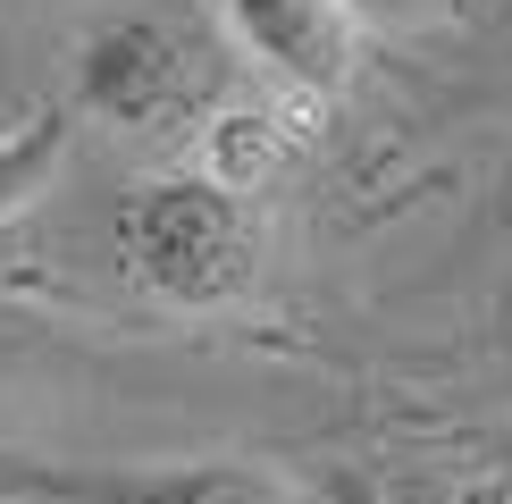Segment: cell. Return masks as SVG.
<instances>
[{
    "label": "cell",
    "instance_id": "1",
    "mask_svg": "<svg viewBox=\"0 0 512 504\" xmlns=\"http://www.w3.org/2000/svg\"><path fill=\"white\" fill-rule=\"evenodd\" d=\"M110 252L126 286H143L160 311H236L252 303L269 269V219L261 194L210 177V168H160V177L126 185L110 210Z\"/></svg>",
    "mask_w": 512,
    "mask_h": 504
},
{
    "label": "cell",
    "instance_id": "2",
    "mask_svg": "<svg viewBox=\"0 0 512 504\" xmlns=\"http://www.w3.org/2000/svg\"><path fill=\"white\" fill-rule=\"evenodd\" d=\"M236 93V51L185 9H110L68 59V110L135 143H185Z\"/></svg>",
    "mask_w": 512,
    "mask_h": 504
},
{
    "label": "cell",
    "instance_id": "3",
    "mask_svg": "<svg viewBox=\"0 0 512 504\" xmlns=\"http://www.w3.org/2000/svg\"><path fill=\"white\" fill-rule=\"evenodd\" d=\"M0 488L34 504H303L277 471L244 454H185V462H42L0 454Z\"/></svg>",
    "mask_w": 512,
    "mask_h": 504
},
{
    "label": "cell",
    "instance_id": "4",
    "mask_svg": "<svg viewBox=\"0 0 512 504\" xmlns=\"http://www.w3.org/2000/svg\"><path fill=\"white\" fill-rule=\"evenodd\" d=\"M219 42L294 101H336L361 68V26L345 0H210Z\"/></svg>",
    "mask_w": 512,
    "mask_h": 504
},
{
    "label": "cell",
    "instance_id": "5",
    "mask_svg": "<svg viewBox=\"0 0 512 504\" xmlns=\"http://www.w3.org/2000/svg\"><path fill=\"white\" fill-rule=\"evenodd\" d=\"M277 93V84H269ZM294 110H311V101H294V93H277V101H244V93H227L219 110L202 118V135H194V168H210V177H227V185H244V194H261V185L277 177V168L294 160Z\"/></svg>",
    "mask_w": 512,
    "mask_h": 504
},
{
    "label": "cell",
    "instance_id": "6",
    "mask_svg": "<svg viewBox=\"0 0 512 504\" xmlns=\"http://www.w3.org/2000/svg\"><path fill=\"white\" fill-rule=\"evenodd\" d=\"M68 143H76V110H68V101H42L26 126H9V135H0V227L26 219V210L51 194Z\"/></svg>",
    "mask_w": 512,
    "mask_h": 504
},
{
    "label": "cell",
    "instance_id": "7",
    "mask_svg": "<svg viewBox=\"0 0 512 504\" xmlns=\"http://www.w3.org/2000/svg\"><path fill=\"white\" fill-rule=\"evenodd\" d=\"M387 504H512V471H487V462H462V471H387Z\"/></svg>",
    "mask_w": 512,
    "mask_h": 504
},
{
    "label": "cell",
    "instance_id": "8",
    "mask_svg": "<svg viewBox=\"0 0 512 504\" xmlns=\"http://www.w3.org/2000/svg\"><path fill=\"white\" fill-rule=\"evenodd\" d=\"M462 9H471V0H345L361 42L370 34H429V26H445V17H462Z\"/></svg>",
    "mask_w": 512,
    "mask_h": 504
},
{
    "label": "cell",
    "instance_id": "9",
    "mask_svg": "<svg viewBox=\"0 0 512 504\" xmlns=\"http://www.w3.org/2000/svg\"><path fill=\"white\" fill-rule=\"evenodd\" d=\"M26 345H34V320H26V311H9V303H0V378L17 370V353H26Z\"/></svg>",
    "mask_w": 512,
    "mask_h": 504
}]
</instances>
